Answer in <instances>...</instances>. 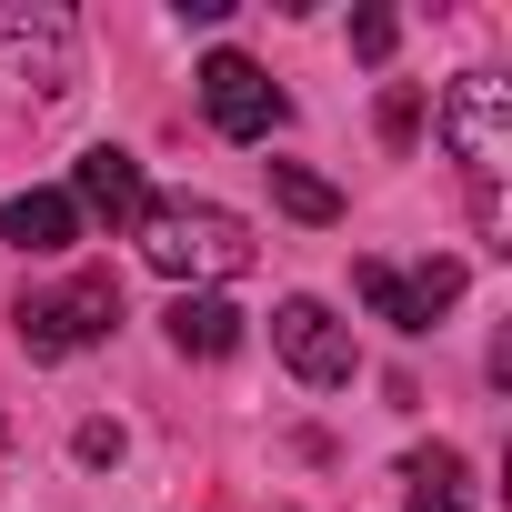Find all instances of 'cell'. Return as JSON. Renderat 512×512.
Returning a JSON list of instances; mask_svg holds the SVG:
<instances>
[{"label":"cell","instance_id":"obj_1","mask_svg":"<svg viewBox=\"0 0 512 512\" xmlns=\"http://www.w3.org/2000/svg\"><path fill=\"white\" fill-rule=\"evenodd\" d=\"M131 231H141V262L171 282H231L251 262V221L221 201H151Z\"/></svg>","mask_w":512,"mask_h":512},{"label":"cell","instance_id":"obj_2","mask_svg":"<svg viewBox=\"0 0 512 512\" xmlns=\"http://www.w3.org/2000/svg\"><path fill=\"white\" fill-rule=\"evenodd\" d=\"M442 151L462 161V181H472V211H482V231H492V251H502V161H512V91L502 81H452L442 91Z\"/></svg>","mask_w":512,"mask_h":512},{"label":"cell","instance_id":"obj_3","mask_svg":"<svg viewBox=\"0 0 512 512\" xmlns=\"http://www.w3.org/2000/svg\"><path fill=\"white\" fill-rule=\"evenodd\" d=\"M111 322H121V282H111V272H81L71 292H31V302H21V342H31L41 362H61V352L101 342Z\"/></svg>","mask_w":512,"mask_h":512},{"label":"cell","instance_id":"obj_4","mask_svg":"<svg viewBox=\"0 0 512 512\" xmlns=\"http://www.w3.org/2000/svg\"><path fill=\"white\" fill-rule=\"evenodd\" d=\"M352 292L392 322V332H432V312L462 302V262H352Z\"/></svg>","mask_w":512,"mask_h":512},{"label":"cell","instance_id":"obj_5","mask_svg":"<svg viewBox=\"0 0 512 512\" xmlns=\"http://www.w3.org/2000/svg\"><path fill=\"white\" fill-rule=\"evenodd\" d=\"M201 111H211V131H221V141H272L292 101L262 81V61H241V51H211V61H201Z\"/></svg>","mask_w":512,"mask_h":512},{"label":"cell","instance_id":"obj_6","mask_svg":"<svg viewBox=\"0 0 512 512\" xmlns=\"http://www.w3.org/2000/svg\"><path fill=\"white\" fill-rule=\"evenodd\" d=\"M272 342H282V362H292L312 392L352 382V332H342L322 302H282V312H272Z\"/></svg>","mask_w":512,"mask_h":512},{"label":"cell","instance_id":"obj_7","mask_svg":"<svg viewBox=\"0 0 512 512\" xmlns=\"http://www.w3.org/2000/svg\"><path fill=\"white\" fill-rule=\"evenodd\" d=\"M71 211H101V221H141L151 211V181H141V161L131 151H81V171H71Z\"/></svg>","mask_w":512,"mask_h":512},{"label":"cell","instance_id":"obj_8","mask_svg":"<svg viewBox=\"0 0 512 512\" xmlns=\"http://www.w3.org/2000/svg\"><path fill=\"white\" fill-rule=\"evenodd\" d=\"M0 241H11V251H31V262H61V251L81 241V211H71V191H21L11 211H0Z\"/></svg>","mask_w":512,"mask_h":512},{"label":"cell","instance_id":"obj_9","mask_svg":"<svg viewBox=\"0 0 512 512\" xmlns=\"http://www.w3.org/2000/svg\"><path fill=\"white\" fill-rule=\"evenodd\" d=\"M171 342L201 352V362H221V352H241V312H231L221 292H181V302H171Z\"/></svg>","mask_w":512,"mask_h":512},{"label":"cell","instance_id":"obj_10","mask_svg":"<svg viewBox=\"0 0 512 512\" xmlns=\"http://www.w3.org/2000/svg\"><path fill=\"white\" fill-rule=\"evenodd\" d=\"M272 191H282L292 221H342V191H332L322 171H302V161H272Z\"/></svg>","mask_w":512,"mask_h":512},{"label":"cell","instance_id":"obj_11","mask_svg":"<svg viewBox=\"0 0 512 512\" xmlns=\"http://www.w3.org/2000/svg\"><path fill=\"white\" fill-rule=\"evenodd\" d=\"M412 512H462V492H452V462H422V492H412Z\"/></svg>","mask_w":512,"mask_h":512},{"label":"cell","instance_id":"obj_12","mask_svg":"<svg viewBox=\"0 0 512 512\" xmlns=\"http://www.w3.org/2000/svg\"><path fill=\"white\" fill-rule=\"evenodd\" d=\"M352 41H362V61H382V51H392V11H362V21H352Z\"/></svg>","mask_w":512,"mask_h":512}]
</instances>
